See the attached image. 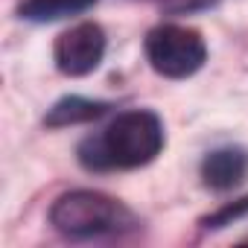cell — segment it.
I'll list each match as a JSON object with an SVG mask.
<instances>
[{"mask_svg": "<svg viewBox=\"0 0 248 248\" xmlns=\"http://www.w3.org/2000/svg\"><path fill=\"white\" fill-rule=\"evenodd\" d=\"M164 123L155 111L132 108L79 143V164L91 172L135 170L155 161L164 149Z\"/></svg>", "mask_w": 248, "mask_h": 248, "instance_id": "6da1fadb", "label": "cell"}, {"mask_svg": "<svg viewBox=\"0 0 248 248\" xmlns=\"http://www.w3.org/2000/svg\"><path fill=\"white\" fill-rule=\"evenodd\" d=\"M50 225L70 239H96L138 228V216L120 199L93 190H73L56 199L50 207Z\"/></svg>", "mask_w": 248, "mask_h": 248, "instance_id": "7a4b0ae2", "label": "cell"}, {"mask_svg": "<svg viewBox=\"0 0 248 248\" xmlns=\"http://www.w3.org/2000/svg\"><path fill=\"white\" fill-rule=\"evenodd\" d=\"M146 59L155 73L167 79H187L204 64L207 47L196 30L178 24H161L146 35Z\"/></svg>", "mask_w": 248, "mask_h": 248, "instance_id": "3957f363", "label": "cell"}, {"mask_svg": "<svg viewBox=\"0 0 248 248\" xmlns=\"http://www.w3.org/2000/svg\"><path fill=\"white\" fill-rule=\"evenodd\" d=\"M105 56V32L93 21H82L64 30L53 44L56 67L64 76H88L99 67Z\"/></svg>", "mask_w": 248, "mask_h": 248, "instance_id": "277c9868", "label": "cell"}, {"mask_svg": "<svg viewBox=\"0 0 248 248\" xmlns=\"http://www.w3.org/2000/svg\"><path fill=\"white\" fill-rule=\"evenodd\" d=\"M248 175V155L242 149L225 146L213 149L202 161V181L210 190H233Z\"/></svg>", "mask_w": 248, "mask_h": 248, "instance_id": "5b68a950", "label": "cell"}, {"mask_svg": "<svg viewBox=\"0 0 248 248\" xmlns=\"http://www.w3.org/2000/svg\"><path fill=\"white\" fill-rule=\"evenodd\" d=\"M105 111H108V102L85 99V96H64V99H59L47 111L44 123H47L50 129H64V126H79V123L99 120Z\"/></svg>", "mask_w": 248, "mask_h": 248, "instance_id": "8992f818", "label": "cell"}, {"mask_svg": "<svg viewBox=\"0 0 248 248\" xmlns=\"http://www.w3.org/2000/svg\"><path fill=\"white\" fill-rule=\"evenodd\" d=\"M93 3L96 0H27L21 6V18L35 21V24H50V21H62L70 15H82Z\"/></svg>", "mask_w": 248, "mask_h": 248, "instance_id": "52a82bcc", "label": "cell"}, {"mask_svg": "<svg viewBox=\"0 0 248 248\" xmlns=\"http://www.w3.org/2000/svg\"><path fill=\"white\" fill-rule=\"evenodd\" d=\"M242 216H248V196L245 199H239V202H231V204H225V207H219L216 213H210V216H204L202 219V225L204 228H225V225H233L236 219H242Z\"/></svg>", "mask_w": 248, "mask_h": 248, "instance_id": "ba28073f", "label": "cell"}]
</instances>
